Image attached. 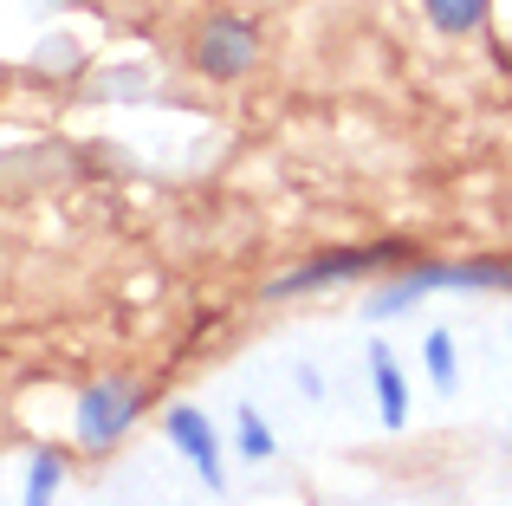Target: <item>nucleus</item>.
I'll use <instances>...</instances> for the list:
<instances>
[{
	"instance_id": "3",
	"label": "nucleus",
	"mask_w": 512,
	"mask_h": 506,
	"mask_svg": "<svg viewBox=\"0 0 512 506\" xmlns=\"http://www.w3.org/2000/svg\"><path fill=\"white\" fill-rule=\"evenodd\" d=\"M396 260V247H331V253H312V260H299L292 273L266 279V299H305V292H331V286H350V279L363 273H383V266Z\"/></svg>"
},
{
	"instance_id": "10",
	"label": "nucleus",
	"mask_w": 512,
	"mask_h": 506,
	"mask_svg": "<svg viewBox=\"0 0 512 506\" xmlns=\"http://www.w3.org/2000/svg\"><path fill=\"white\" fill-rule=\"evenodd\" d=\"M273 429H266V416H260V409H240V455H247V461H266V455H273Z\"/></svg>"
},
{
	"instance_id": "7",
	"label": "nucleus",
	"mask_w": 512,
	"mask_h": 506,
	"mask_svg": "<svg viewBox=\"0 0 512 506\" xmlns=\"http://www.w3.org/2000/svg\"><path fill=\"white\" fill-rule=\"evenodd\" d=\"M59 487H65V455H59V448H39L33 468H26V500L20 506H52Z\"/></svg>"
},
{
	"instance_id": "2",
	"label": "nucleus",
	"mask_w": 512,
	"mask_h": 506,
	"mask_svg": "<svg viewBox=\"0 0 512 506\" xmlns=\"http://www.w3.org/2000/svg\"><path fill=\"white\" fill-rule=\"evenodd\" d=\"M137 416H143V390H137L130 377H104V383H91V390L78 396V409H72L78 448H91V455L117 448L130 429H137Z\"/></svg>"
},
{
	"instance_id": "9",
	"label": "nucleus",
	"mask_w": 512,
	"mask_h": 506,
	"mask_svg": "<svg viewBox=\"0 0 512 506\" xmlns=\"http://www.w3.org/2000/svg\"><path fill=\"white\" fill-rule=\"evenodd\" d=\"M422 351H428V383H435V390L448 396L454 383H461V357H454V338H448V331H428Z\"/></svg>"
},
{
	"instance_id": "1",
	"label": "nucleus",
	"mask_w": 512,
	"mask_h": 506,
	"mask_svg": "<svg viewBox=\"0 0 512 506\" xmlns=\"http://www.w3.org/2000/svg\"><path fill=\"white\" fill-rule=\"evenodd\" d=\"M428 292H512V260H422V266H409L396 286L376 292L370 312L389 318V312H402V305L428 299Z\"/></svg>"
},
{
	"instance_id": "5",
	"label": "nucleus",
	"mask_w": 512,
	"mask_h": 506,
	"mask_svg": "<svg viewBox=\"0 0 512 506\" xmlns=\"http://www.w3.org/2000/svg\"><path fill=\"white\" fill-rule=\"evenodd\" d=\"M163 435L175 448H182L188 461H195V474H201V487H208V494H221V442H214V422L201 416V409H188V403H175L169 416H163Z\"/></svg>"
},
{
	"instance_id": "4",
	"label": "nucleus",
	"mask_w": 512,
	"mask_h": 506,
	"mask_svg": "<svg viewBox=\"0 0 512 506\" xmlns=\"http://www.w3.org/2000/svg\"><path fill=\"white\" fill-rule=\"evenodd\" d=\"M260 65V26L247 13H214L195 33V72L201 78H247Z\"/></svg>"
},
{
	"instance_id": "8",
	"label": "nucleus",
	"mask_w": 512,
	"mask_h": 506,
	"mask_svg": "<svg viewBox=\"0 0 512 506\" xmlns=\"http://www.w3.org/2000/svg\"><path fill=\"white\" fill-rule=\"evenodd\" d=\"M422 13L435 33H474L487 20V0H422Z\"/></svg>"
},
{
	"instance_id": "6",
	"label": "nucleus",
	"mask_w": 512,
	"mask_h": 506,
	"mask_svg": "<svg viewBox=\"0 0 512 506\" xmlns=\"http://www.w3.org/2000/svg\"><path fill=\"white\" fill-rule=\"evenodd\" d=\"M370 383H376V416H383V429H409V377H402L396 351H389L383 338L370 344Z\"/></svg>"
}]
</instances>
